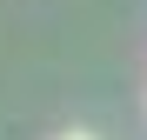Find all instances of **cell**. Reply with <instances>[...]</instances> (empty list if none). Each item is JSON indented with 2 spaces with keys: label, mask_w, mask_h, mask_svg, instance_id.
<instances>
[{
  "label": "cell",
  "mask_w": 147,
  "mask_h": 140,
  "mask_svg": "<svg viewBox=\"0 0 147 140\" xmlns=\"http://www.w3.org/2000/svg\"><path fill=\"white\" fill-rule=\"evenodd\" d=\"M54 140H94V133H87V127H67V133H54Z\"/></svg>",
  "instance_id": "1"
}]
</instances>
